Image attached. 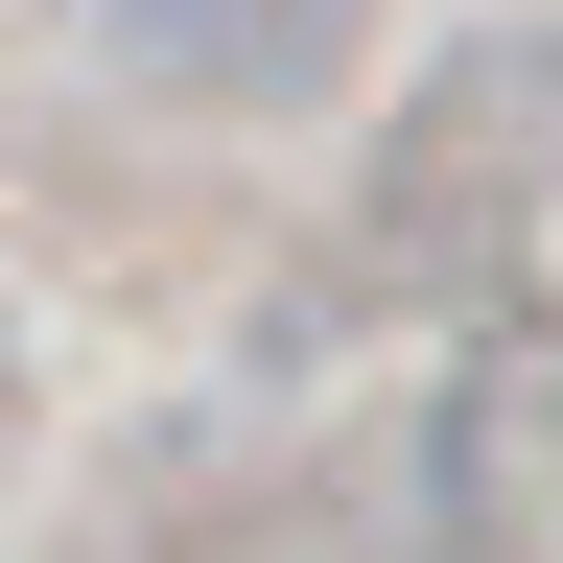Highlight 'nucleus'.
<instances>
[{
  "label": "nucleus",
  "mask_w": 563,
  "mask_h": 563,
  "mask_svg": "<svg viewBox=\"0 0 563 563\" xmlns=\"http://www.w3.org/2000/svg\"><path fill=\"white\" fill-rule=\"evenodd\" d=\"M118 24H141V70H165V95H329L376 0H118Z\"/></svg>",
  "instance_id": "f257e3e1"
}]
</instances>
